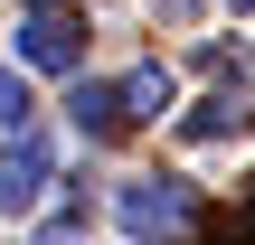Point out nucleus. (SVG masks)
Listing matches in <instances>:
<instances>
[{
  "label": "nucleus",
  "instance_id": "nucleus-5",
  "mask_svg": "<svg viewBox=\"0 0 255 245\" xmlns=\"http://www.w3.org/2000/svg\"><path fill=\"white\" fill-rule=\"evenodd\" d=\"M66 123H76L85 142H114V132H123V94L95 85V76H76V85H66Z\"/></svg>",
  "mask_w": 255,
  "mask_h": 245
},
{
  "label": "nucleus",
  "instance_id": "nucleus-2",
  "mask_svg": "<svg viewBox=\"0 0 255 245\" xmlns=\"http://www.w3.org/2000/svg\"><path fill=\"white\" fill-rule=\"evenodd\" d=\"M47 189H57V142H47L38 123H19V132L0 142V217H38Z\"/></svg>",
  "mask_w": 255,
  "mask_h": 245
},
{
  "label": "nucleus",
  "instance_id": "nucleus-1",
  "mask_svg": "<svg viewBox=\"0 0 255 245\" xmlns=\"http://www.w3.org/2000/svg\"><path fill=\"white\" fill-rule=\"evenodd\" d=\"M114 227L132 245H180L199 227V198H189V179H161V170H142V179H114Z\"/></svg>",
  "mask_w": 255,
  "mask_h": 245
},
{
  "label": "nucleus",
  "instance_id": "nucleus-8",
  "mask_svg": "<svg viewBox=\"0 0 255 245\" xmlns=\"http://www.w3.org/2000/svg\"><path fill=\"white\" fill-rule=\"evenodd\" d=\"M227 9H237V19H246V9H255V0H227Z\"/></svg>",
  "mask_w": 255,
  "mask_h": 245
},
{
  "label": "nucleus",
  "instance_id": "nucleus-7",
  "mask_svg": "<svg viewBox=\"0 0 255 245\" xmlns=\"http://www.w3.org/2000/svg\"><path fill=\"white\" fill-rule=\"evenodd\" d=\"M19 123H28V76L0 66V132H19Z\"/></svg>",
  "mask_w": 255,
  "mask_h": 245
},
{
  "label": "nucleus",
  "instance_id": "nucleus-4",
  "mask_svg": "<svg viewBox=\"0 0 255 245\" xmlns=\"http://www.w3.org/2000/svg\"><path fill=\"white\" fill-rule=\"evenodd\" d=\"M246 123H255V94H246V85H227V94H208V104L180 113V142H237Z\"/></svg>",
  "mask_w": 255,
  "mask_h": 245
},
{
  "label": "nucleus",
  "instance_id": "nucleus-6",
  "mask_svg": "<svg viewBox=\"0 0 255 245\" xmlns=\"http://www.w3.org/2000/svg\"><path fill=\"white\" fill-rule=\"evenodd\" d=\"M114 94H123V123H161V113L180 104V76H170V66H132Z\"/></svg>",
  "mask_w": 255,
  "mask_h": 245
},
{
  "label": "nucleus",
  "instance_id": "nucleus-3",
  "mask_svg": "<svg viewBox=\"0 0 255 245\" xmlns=\"http://www.w3.org/2000/svg\"><path fill=\"white\" fill-rule=\"evenodd\" d=\"M19 66L76 76V66H85V28H76L66 9H28V19H19Z\"/></svg>",
  "mask_w": 255,
  "mask_h": 245
}]
</instances>
